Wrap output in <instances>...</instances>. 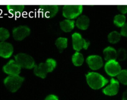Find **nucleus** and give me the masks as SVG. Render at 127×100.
I'll return each mask as SVG.
<instances>
[{
  "label": "nucleus",
  "mask_w": 127,
  "mask_h": 100,
  "mask_svg": "<svg viewBox=\"0 0 127 100\" xmlns=\"http://www.w3.org/2000/svg\"><path fill=\"white\" fill-rule=\"evenodd\" d=\"M57 63L56 60L52 58H49L45 63H41L36 65L34 68V73L36 76L41 78H45L48 73L53 71L56 68Z\"/></svg>",
  "instance_id": "1"
},
{
  "label": "nucleus",
  "mask_w": 127,
  "mask_h": 100,
  "mask_svg": "<svg viewBox=\"0 0 127 100\" xmlns=\"http://www.w3.org/2000/svg\"><path fill=\"white\" fill-rule=\"evenodd\" d=\"M87 84L91 88L98 90L107 85L108 80L102 76L100 74L95 72H90L86 74Z\"/></svg>",
  "instance_id": "2"
},
{
  "label": "nucleus",
  "mask_w": 127,
  "mask_h": 100,
  "mask_svg": "<svg viewBox=\"0 0 127 100\" xmlns=\"http://www.w3.org/2000/svg\"><path fill=\"white\" fill-rule=\"evenodd\" d=\"M24 78L19 75L8 76L4 80V84L9 91L14 93L18 91L24 82Z\"/></svg>",
  "instance_id": "3"
},
{
  "label": "nucleus",
  "mask_w": 127,
  "mask_h": 100,
  "mask_svg": "<svg viewBox=\"0 0 127 100\" xmlns=\"http://www.w3.org/2000/svg\"><path fill=\"white\" fill-rule=\"evenodd\" d=\"M15 61L21 68L31 69L36 66L34 58L25 53H19L14 56Z\"/></svg>",
  "instance_id": "4"
},
{
  "label": "nucleus",
  "mask_w": 127,
  "mask_h": 100,
  "mask_svg": "<svg viewBox=\"0 0 127 100\" xmlns=\"http://www.w3.org/2000/svg\"><path fill=\"white\" fill-rule=\"evenodd\" d=\"M83 6L81 5H65L63 7L62 14L67 19L76 18L81 14Z\"/></svg>",
  "instance_id": "5"
},
{
  "label": "nucleus",
  "mask_w": 127,
  "mask_h": 100,
  "mask_svg": "<svg viewBox=\"0 0 127 100\" xmlns=\"http://www.w3.org/2000/svg\"><path fill=\"white\" fill-rule=\"evenodd\" d=\"M73 48L77 52H79L82 49L87 50L90 46V41L83 38L82 35L78 33H74L72 35Z\"/></svg>",
  "instance_id": "6"
},
{
  "label": "nucleus",
  "mask_w": 127,
  "mask_h": 100,
  "mask_svg": "<svg viewBox=\"0 0 127 100\" xmlns=\"http://www.w3.org/2000/svg\"><path fill=\"white\" fill-rule=\"evenodd\" d=\"M58 6L57 5H41L39 6V12L43 16L47 18H54L59 11Z\"/></svg>",
  "instance_id": "7"
},
{
  "label": "nucleus",
  "mask_w": 127,
  "mask_h": 100,
  "mask_svg": "<svg viewBox=\"0 0 127 100\" xmlns=\"http://www.w3.org/2000/svg\"><path fill=\"white\" fill-rule=\"evenodd\" d=\"M31 33V30L27 26H19L13 30V36L16 41H22Z\"/></svg>",
  "instance_id": "8"
},
{
  "label": "nucleus",
  "mask_w": 127,
  "mask_h": 100,
  "mask_svg": "<svg viewBox=\"0 0 127 100\" xmlns=\"http://www.w3.org/2000/svg\"><path fill=\"white\" fill-rule=\"evenodd\" d=\"M105 70L109 76H116L122 71L120 65L116 60H111L107 61L105 65Z\"/></svg>",
  "instance_id": "9"
},
{
  "label": "nucleus",
  "mask_w": 127,
  "mask_h": 100,
  "mask_svg": "<svg viewBox=\"0 0 127 100\" xmlns=\"http://www.w3.org/2000/svg\"><path fill=\"white\" fill-rule=\"evenodd\" d=\"M3 70L4 73L9 74V76L19 75L21 73V68L19 66V64H18L15 60L11 59L3 66Z\"/></svg>",
  "instance_id": "10"
},
{
  "label": "nucleus",
  "mask_w": 127,
  "mask_h": 100,
  "mask_svg": "<svg viewBox=\"0 0 127 100\" xmlns=\"http://www.w3.org/2000/svg\"><path fill=\"white\" fill-rule=\"evenodd\" d=\"M86 61L89 68L92 70H97L102 68L103 65L102 57L98 55H91L87 58Z\"/></svg>",
  "instance_id": "11"
},
{
  "label": "nucleus",
  "mask_w": 127,
  "mask_h": 100,
  "mask_svg": "<svg viewBox=\"0 0 127 100\" xmlns=\"http://www.w3.org/2000/svg\"><path fill=\"white\" fill-rule=\"evenodd\" d=\"M14 51L13 45L9 43L0 42V56L3 58H9Z\"/></svg>",
  "instance_id": "12"
},
{
  "label": "nucleus",
  "mask_w": 127,
  "mask_h": 100,
  "mask_svg": "<svg viewBox=\"0 0 127 100\" xmlns=\"http://www.w3.org/2000/svg\"><path fill=\"white\" fill-rule=\"evenodd\" d=\"M119 90V82L115 79L112 78L109 85L103 90V93L108 96H115L117 95Z\"/></svg>",
  "instance_id": "13"
},
{
  "label": "nucleus",
  "mask_w": 127,
  "mask_h": 100,
  "mask_svg": "<svg viewBox=\"0 0 127 100\" xmlns=\"http://www.w3.org/2000/svg\"><path fill=\"white\" fill-rule=\"evenodd\" d=\"M90 24V19L85 15H82L77 18L75 22V25L79 29L86 30Z\"/></svg>",
  "instance_id": "14"
},
{
  "label": "nucleus",
  "mask_w": 127,
  "mask_h": 100,
  "mask_svg": "<svg viewBox=\"0 0 127 100\" xmlns=\"http://www.w3.org/2000/svg\"><path fill=\"white\" fill-rule=\"evenodd\" d=\"M105 60L108 61L111 60H116L117 56V51L113 48L108 46L103 51Z\"/></svg>",
  "instance_id": "15"
},
{
  "label": "nucleus",
  "mask_w": 127,
  "mask_h": 100,
  "mask_svg": "<svg viewBox=\"0 0 127 100\" xmlns=\"http://www.w3.org/2000/svg\"><path fill=\"white\" fill-rule=\"evenodd\" d=\"M75 23L74 20L65 19L60 23V27L63 31L65 33L70 32L75 27Z\"/></svg>",
  "instance_id": "16"
},
{
  "label": "nucleus",
  "mask_w": 127,
  "mask_h": 100,
  "mask_svg": "<svg viewBox=\"0 0 127 100\" xmlns=\"http://www.w3.org/2000/svg\"><path fill=\"white\" fill-rule=\"evenodd\" d=\"M6 8L10 14L14 16H19L25 7L24 5H8Z\"/></svg>",
  "instance_id": "17"
},
{
  "label": "nucleus",
  "mask_w": 127,
  "mask_h": 100,
  "mask_svg": "<svg viewBox=\"0 0 127 100\" xmlns=\"http://www.w3.org/2000/svg\"><path fill=\"white\" fill-rule=\"evenodd\" d=\"M72 61L75 66H80L84 61V57L82 54L79 52H76L72 57Z\"/></svg>",
  "instance_id": "18"
},
{
  "label": "nucleus",
  "mask_w": 127,
  "mask_h": 100,
  "mask_svg": "<svg viewBox=\"0 0 127 100\" xmlns=\"http://www.w3.org/2000/svg\"><path fill=\"white\" fill-rule=\"evenodd\" d=\"M67 38H59L56 41V45L57 48L62 52L64 49L67 47Z\"/></svg>",
  "instance_id": "19"
},
{
  "label": "nucleus",
  "mask_w": 127,
  "mask_h": 100,
  "mask_svg": "<svg viewBox=\"0 0 127 100\" xmlns=\"http://www.w3.org/2000/svg\"><path fill=\"white\" fill-rule=\"evenodd\" d=\"M121 38V35L117 31H112L108 35V40L110 43L115 44L119 42Z\"/></svg>",
  "instance_id": "20"
},
{
  "label": "nucleus",
  "mask_w": 127,
  "mask_h": 100,
  "mask_svg": "<svg viewBox=\"0 0 127 100\" xmlns=\"http://www.w3.org/2000/svg\"><path fill=\"white\" fill-rule=\"evenodd\" d=\"M126 17L123 14H117L114 17L113 19V23L118 27H121L125 24Z\"/></svg>",
  "instance_id": "21"
},
{
  "label": "nucleus",
  "mask_w": 127,
  "mask_h": 100,
  "mask_svg": "<svg viewBox=\"0 0 127 100\" xmlns=\"http://www.w3.org/2000/svg\"><path fill=\"white\" fill-rule=\"evenodd\" d=\"M117 78L121 83L127 85V69H123L117 75Z\"/></svg>",
  "instance_id": "22"
},
{
  "label": "nucleus",
  "mask_w": 127,
  "mask_h": 100,
  "mask_svg": "<svg viewBox=\"0 0 127 100\" xmlns=\"http://www.w3.org/2000/svg\"><path fill=\"white\" fill-rule=\"evenodd\" d=\"M10 34L7 29L4 28H0V40L1 41H4L7 39L9 38Z\"/></svg>",
  "instance_id": "23"
},
{
  "label": "nucleus",
  "mask_w": 127,
  "mask_h": 100,
  "mask_svg": "<svg viewBox=\"0 0 127 100\" xmlns=\"http://www.w3.org/2000/svg\"><path fill=\"white\" fill-rule=\"evenodd\" d=\"M127 53L126 50L123 48H120L118 51H117V59L120 61H123L127 58Z\"/></svg>",
  "instance_id": "24"
},
{
  "label": "nucleus",
  "mask_w": 127,
  "mask_h": 100,
  "mask_svg": "<svg viewBox=\"0 0 127 100\" xmlns=\"http://www.w3.org/2000/svg\"><path fill=\"white\" fill-rule=\"evenodd\" d=\"M120 35L121 36H125V37H127V23H125V24L122 27Z\"/></svg>",
  "instance_id": "25"
},
{
  "label": "nucleus",
  "mask_w": 127,
  "mask_h": 100,
  "mask_svg": "<svg viewBox=\"0 0 127 100\" xmlns=\"http://www.w3.org/2000/svg\"><path fill=\"white\" fill-rule=\"evenodd\" d=\"M117 8L122 14L127 13V5H119L117 6Z\"/></svg>",
  "instance_id": "26"
},
{
  "label": "nucleus",
  "mask_w": 127,
  "mask_h": 100,
  "mask_svg": "<svg viewBox=\"0 0 127 100\" xmlns=\"http://www.w3.org/2000/svg\"><path fill=\"white\" fill-rule=\"evenodd\" d=\"M45 100H59V98L56 95H50L46 98Z\"/></svg>",
  "instance_id": "27"
},
{
  "label": "nucleus",
  "mask_w": 127,
  "mask_h": 100,
  "mask_svg": "<svg viewBox=\"0 0 127 100\" xmlns=\"http://www.w3.org/2000/svg\"><path fill=\"white\" fill-rule=\"evenodd\" d=\"M122 100H127V90L123 93V96H122Z\"/></svg>",
  "instance_id": "28"
}]
</instances>
